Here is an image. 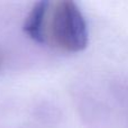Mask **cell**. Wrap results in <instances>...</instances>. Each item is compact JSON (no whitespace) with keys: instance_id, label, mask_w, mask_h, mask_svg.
I'll return each instance as SVG.
<instances>
[{"instance_id":"3","label":"cell","mask_w":128,"mask_h":128,"mask_svg":"<svg viewBox=\"0 0 128 128\" xmlns=\"http://www.w3.org/2000/svg\"><path fill=\"white\" fill-rule=\"evenodd\" d=\"M0 62H1V56H0Z\"/></svg>"},{"instance_id":"1","label":"cell","mask_w":128,"mask_h":128,"mask_svg":"<svg viewBox=\"0 0 128 128\" xmlns=\"http://www.w3.org/2000/svg\"><path fill=\"white\" fill-rule=\"evenodd\" d=\"M48 38L60 50L70 53L83 51L89 42L86 22L76 4L62 0L54 4L48 19Z\"/></svg>"},{"instance_id":"2","label":"cell","mask_w":128,"mask_h":128,"mask_svg":"<svg viewBox=\"0 0 128 128\" xmlns=\"http://www.w3.org/2000/svg\"><path fill=\"white\" fill-rule=\"evenodd\" d=\"M50 2L38 1L32 8L24 25V30L33 40L37 43H45L48 38V18Z\"/></svg>"}]
</instances>
